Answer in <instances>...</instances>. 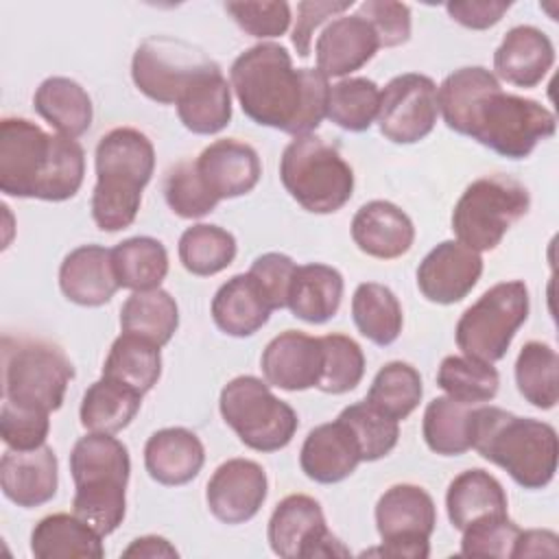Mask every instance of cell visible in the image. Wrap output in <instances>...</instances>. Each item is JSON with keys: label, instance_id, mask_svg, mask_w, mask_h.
<instances>
[{"label": "cell", "instance_id": "cell-1", "mask_svg": "<svg viewBox=\"0 0 559 559\" xmlns=\"http://www.w3.org/2000/svg\"><path fill=\"white\" fill-rule=\"evenodd\" d=\"M445 124L493 153L524 159L533 148L555 135L557 120L533 98L507 94L493 72L483 66L459 68L437 90Z\"/></svg>", "mask_w": 559, "mask_h": 559}, {"label": "cell", "instance_id": "cell-2", "mask_svg": "<svg viewBox=\"0 0 559 559\" xmlns=\"http://www.w3.org/2000/svg\"><path fill=\"white\" fill-rule=\"evenodd\" d=\"M229 79L242 111L262 127L299 138L310 135L328 116V76L317 68H295L280 44L262 41L240 52Z\"/></svg>", "mask_w": 559, "mask_h": 559}, {"label": "cell", "instance_id": "cell-3", "mask_svg": "<svg viewBox=\"0 0 559 559\" xmlns=\"http://www.w3.org/2000/svg\"><path fill=\"white\" fill-rule=\"evenodd\" d=\"M85 175L83 146L26 118L0 122V190L17 199H72Z\"/></svg>", "mask_w": 559, "mask_h": 559}, {"label": "cell", "instance_id": "cell-4", "mask_svg": "<svg viewBox=\"0 0 559 559\" xmlns=\"http://www.w3.org/2000/svg\"><path fill=\"white\" fill-rule=\"evenodd\" d=\"M472 448L500 465L520 487L544 489L557 472L559 443L550 424L498 406H474Z\"/></svg>", "mask_w": 559, "mask_h": 559}, {"label": "cell", "instance_id": "cell-5", "mask_svg": "<svg viewBox=\"0 0 559 559\" xmlns=\"http://www.w3.org/2000/svg\"><path fill=\"white\" fill-rule=\"evenodd\" d=\"M153 168L155 148L142 131L118 127L98 140L92 192V218L98 229L120 231L135 221Z\"/></svg>", "mask_w": 559, "mask_h": 559}, {"label": "cell", "instance_id": "cell-6", "mask_svg": "<svg viewBox=\"0 0 559 559\" xmlns=\"http://www.w3.org/2000/svg\"><path fill=\"white\" fill-rule=\"evenodd\" d=\"M74 480V515L85 520L103 537L114 533L127 509V483L131 472L129 450L107 432L81 437L70 452Z\"/></svg>", "mask_w": 559, "mask_h": 559}, {"label": "cell", "instance_id": "cell-7", "mask_svg": "<svg viewBox=\"0 0 559 559\" xmlns=\"http://www.w3.org/2000/svg\"><path fill=\"white\" fill-rule=\"evenodd\" d=\"M286 192L312 214L338 212L354 192V170L341 153L314 135L290 140L280 159Z\"/></svg>", "mask_w": 559, "mask_h": 559}, {"label": "cell", "instance_id": "cell-8", "mask_svg": "<svg viewBox=\"0 0 559 559\" xmlns=\"http://www.w3.org/2000/svg\"><path fill=\"white\" fill-rule=\"evenodd\" d=\"M72 378L74 367L59 345L41 338L2 336L4 402L46 413L57 411Z\"/></svg>", "mask_w": 559, "mask_h": 559}, {"label": "cell", "instance_id": "cell-9", "mask_svg": "<svg viewBox=\"0 0 559 559\" xmlns=\"http://www.w3.org/2000/svg\"><path fill=\"white\" fill-rule=\"evenodd\" d=\"M531 207L528 190L507 177L489 175L472 181L452 210V231L459 242L474 251L496 249L504 234L526 216Z\"/></svg>", "mask_w": 559, "mask_h": 559}, {"label": "cell", "instance_id": "cell-10", "mask_svg": "<svg viewBox=\"0 0 559 559\" xmlns=\"http://www.w3.org/2000/svg\"><path fill=\"white\" fill-rule=\"evenodd\" d=\"M218 408L238 439L258 452L286 448L299 426L293 406L275 397L269 382H262L255 376H238L229 380L221 391Z\"/></svg>", "mask_w": 559, "mask_h": 559}, {"label": "cell", "instance_id": "cell-11", "mask_svg": "<svg viewBox=\"0 0 559 559\" xmlns=\"http://www.w3.org/2000/svg\"><path fill=\"white\" fill-rule=\"evenodd\" d=\"M528 317V288L509 280L485 290L459 319L454 336L459 349L476 360L504 358L515 332Z\"/></svg>", "mask_w": 559, "mask_h": 559}, {"label": "cell", "instance_id": "cell-12", "mask_svg": "<svg viewBox=\"0 0 559 559\" xmlns=\"http://www.w3.org/2000/svg\"><path fill=\"white\" fill-rule=\"evenodd\" d=\"M435 524L437 509L426 489L411 483L393 485L376 504V526L382 544L362 555L426 559L430 555L428 539Z\"/></svg>", "mask_w": 559, "mask_h": 559}, {"label": "cell", "instance_id": "cell-13", "mask_svg": "<svg viewBox=\"0 0 559 559\" xmlns=\"http://www.w3.org/2000/svg\"><path fill=\"white\" fill-rule=\"evenodd\" d=\"M214 66L216 61L190 41L155 35L135 48L131 79L146 98L162 105H175L188 85Z\"/></svg>", "mask_w": 559, "mask_h": 559}, {"label": "cell", "instance_id": "cell-14", "mask_svg": "<svg viewBox=\"0 0 559 559\" xmlns=\"http://www.w3.org/2000/svg\"><path fill=\"white\" fill-rule=\"evenodd\" d=\"M271 550L282 559L347 557L349 550L328 531L321 504L306 496H286L269 520Z\"/></svg>", "mask_w": 559, "mask_h": 559}, {"label": "cell", "instance_id": "cell-15", "mask_svg": "<svg viewBox=\"0 0 559 559\" xmlns=\"http://www.w3.org/2000/svg\"><path fill=\"white\" fill-rule=\"evenodd\" d=\"M439 96L430 76L406 72L393 76L380 92L378 127L395 144H415L424 140L437 122Z\"/></svg>", "mask_w": 559, "mask_h": 559}, {"label": "cell", "instance_id": "cell-16", "mask_svg": "<svg viewBox=\"0 0 559 559\" xmlns=\"http://www.w3.org/2000/svg\"><path fill=\"white\" fill-rule=\"evenodd\" d=\"M269 480L260 463L229 459L212 474L205 500L212 515L225 524L249 522L266 500Z\"/></svg>", "mask_w": 559, "mask_h": 559}, {"label": "cell", "instance_id": "cell-17", "mask_svg": "<svg viewBox=\"0 0 559 559\" xmlns=\"http://www.w3.org/2000/svg\"><path fill=\"white\" fill-rule=\"evenodd\" d=\"M483 273L478 251L459 240L439 242L417 269V286L432 304H456L469 295Z\"/></svg>", "mask_w": 559, "mask_h": 559}, {"label": "cell", "instance_id": "cell-18", "mask_svg": "<svg viewBox=\"0 0 559 559\" xmlns=\"http://www.w3.org/2000/svg\"><path fill=\"white\" fill-rule=\"evenodd\" d=\"M260 367L271 386L284 391H306L319 384L323 369L321 336H308L286 330L269 341L262 352Z\"/></svg>", "mask_w": 559, "mask_h": 559}, {"label": "cell", "instance_id": "cell-19", "mask_svg": "<svg viewBox=\"0 0 559 559\" xmlns=\"http://www.w3.org/2000/svg\"><path fill=\"white\" fill-rule=\"evenodd\" d=\"M205 188L218 199H236L251 192L262 175V164L253 146L234 138L216 140L194 159Z\"/></svg>", "mask_w": 559, "mask_h": 559}, {"label": "cell", "instance_id": "cell-20", "mask_svg": "<svg viewBox=\"0 0 559 559\" xmlns=\"http://www.w3.org/2000/svg\"><path fill=\"white\" fill-rule=\"evenodd\" d=\"M59 463L50 445L35 450H7L0 459L2 493L17 507L31 509L55 498Z\"/></svg>", "mask_w": 559, "mask_h": 559}, {"label": "cell", "instance_id": "cell-21", "mask_svg": "<svg viewBox=\"0 0 559 559\" xmlns=\"http://www.w3.org/2000/svg\"><path fill=\"white\" fill-rule=\"evenodd\" d=\"M380 48L378 35L371 24L354 15H341L332 20L314 44L317 70L325 76H345L360 70Z\"/></svg>", "mask_w": 559, "mask_h": 559}, {"label": "cell", "instance_id": "cell-22", "mask_svg": "<svg viewBox=\"0 0 559 559\" xmlns=\"http://www.w3.org/2000/svg\"><path fill=\"white\" fill-rule=\"evenodd\" d=\"M358 463H362V456L356 437L338 417L312 428L299 452L304 474L323 485L345 480Z\"/></svg>", "mask_w": 559, "mask_h": 559}, {"label": "cell", "instance_id": "cell-23", "mask_svg": "<svg viewBox=\"0 0 559 559\" xmlns=\"http://www.w3.org/2000/svg\"><path fill=\"white\" fill-rule=\"evenodd\" d=\"M555 63V46L537 26H513L493 52L496 79L515 87H535Z\"/></svg>", "mask_w": 559, "mask_h": 559}, {"label": "cell", "instance_id": "cell-24", "mask_svg": "<svg viewBox=\"0 0 559 559\" xmlns=\"http://www.w3.org/2000/svg\"><path fill=\"white\" fill-rule=\"evenodd\" d=\"M352 238L362 253L393 260L413 247L415 227L408 214L395 203L369 201L352 218Z\"/></svg>", "mask_w": 559, "mask_h": 559}, {"label": "cell", "instance_id": "cell-25", "mask_svg": "<svg viewBox=\"0 0 559 559\" xmlns=\"http://www.w3.org/2000/svg\"><path fill=\"white\" fill-rule=\"evenodd\" d=\"M59 286L72 304L87 308L107 304L120 288L111 264V249L100 245L72 249L59 266Z\"/></svg>", "mask_w": 559, "mask_h": 559}, {"label": "cell", "instance_id": "cell-26", "mask_svg": "<svg viewBox=\"0 0 559 559\" xmlns=\"http://www.w3.org/2000/svg\"><path fill=\"white\" fill-rule=\"evenodd\" d=\"M205 448L188 428H162L153 432L144 445V465L159 485H186L201 472Z\"/></svg>", "mask_w": 559, "mask_h": 559}, {"label": "cell", "instance_id": "cell-27", "mask_svg": "<svg viewBox=\"0 0 559 559\" xmlns=\"http://www.w3.org/2000/svg\"><path fill=\"white\" fill-rule=\"evenodd\" d=\"M271 304L249 273L229 277L212 299V319L229 336H251L271 317Z\"/></svg>", "mask_w": 559, "mask_h": 559}, {"label": "cell", "instance_id": "cell-28", "mask_svg": "<svg viewBox=\"0 0 559 559\" xmlns=\"http://www.w3.org/2000/svg\"><path fill=\"white\" fill-rule=\"evenodd\" d=\"M175 105L188 131L199 135L223 131L231 120V87L218 63L197 76Z\"/></svg>", "mask_w": 559, "mask_h": 559}, {"label": "cell", "instance_id": "cell-29", "mask_svg": "<svg viewBox=\"0 0 559 559\" xmlns=\"http://www.w3.org/2000/svg\"><path fill=\"white\" fill-rule=\"evenodd\" d=\"M31 552L39 559H103L105 546L103 535L79 515L52 513L35 524Z\"/></svg>", "mask_w": 559, "mask_h": 559}, {"label": "cell", "instance_id": "cell-30", "mask_svg": "<svg viewBox=\"0 0 559 559\" xmlns=\"http://www.w3.org/2000/svg\"><path fill=\"white\" fill-rule=\"evenodd\" d=\"M507 493L498 478L478 467L461 472L445 493L448 518L459 531H465L483 518L507 515Z\"/></svg>", "mask_w": 559, "mask_h": 559}, {"label": "cell", "instance_id": "cell-31", "mask_svg": "<svg viewBox=\"0 0 559 559\" xmlns=\"http://www.w3.org/2000/svg\"><path fill=\"white\" fill-rule=\"evenodd\" d=\"M343 299V275L328 264L310 262L297 266L290 290L288 308L290 312L306 323H325L330 321Z\"/></svg>", "mask_w": 559, "mask_h": 559}, {"label": "cell", "instance_id": "cell-32", "mask_svg": "<svg viewBox=\"0 0 559 559\" xmlns=\"http://www.w3.org/2000/svg\"><path fill=\"white\" fill-rule=\"evenodd\" d=\"M33 105L35 111L66 138L76 140L92 124V98L81 83L68 76H48L41 81Z\"/></svg>", "mask_w": 559, "mask_h": 559}, {"label": "cell", "instance_id": "cell-33", "mask_svg": "<svg viewBox=\"0 0 559 559\" xmlns=\"http://www.w3.org/2000/svg\"><path fill=\"white\" fill-rule=\"evenodd\" d=\"M103 376L120 384H127L140 395L148 393L162 376L159 345L144 336L122 332L109 349Z\"/></svg>", "mask_w": 559, "mask_h": 559}, {"label": "cell", "instance_id": "cell-34", "mask_svg": "<svg viewBox=\"0 0 559 559\" xmlns=\"http://www.w3.org/2000/svg\"><path fill=\"white\" fill-rule=\"evenodd\" d=\"M142 395L111 378H100L87 386L81 402V424L90 432L114 435L131 424L140 411Z\"/></svg>", "mask_w": 559, "mask_h": 559}, {"label": "cell", "instance_id": "cell-35", "mask_svg": "<svg viewBox=\"0 0 559 559\" xmlns=\"http://www.w3.org/2000/svg\"><path fill=\"white\" fill-rule=\"evenodd\" d=\"M179 325V308L175 297L164 288L133 290L120 308V328L153 341L155 345H166Z\"/></svg>", "mask_w": 559, "mask_h": 559}, {"label": "cell", "instance_id": "cell-36", "mask_svg": "<svg viewBox=\"0 0 559 559\" xmlns=\"http://www.w3.org/2000/svg\"><path fill=\"white\" fill-rule=\"evenodd\" d=\"M111 264L122 288H159L168 273L166 247L151 236H133L111 249Z\"/></svg>", "mask_w": 559, "mask_h": 559}, {"label": "cell", "instance_id": "cell-37", "mask_svg": "<svg viewBox=\"0 0 559 559\" xmlns=\"http://www.w3.org/2000/svg\"><path fill=\"white\" fill-rule=\"evenodd\" d=\"M352 317L362 336L376 345H391L402 332V306L395 293L376 282L358 284L352 297Z\"/></svg>", "mask_w": 559, "mask_h": 559}, {"label": "cell", "instance_id": "cell-38", "mask_svg": "<svg viewBox=\"0 0 559 559\" xmlns=\"http://www.w3.org/2000/svg\"><path fill=\"white\" fill-rule=\"evenodd\" d=\"M472 404L450 395L435 397L424 411V441L443 456H459L472 448Z\"/></svg>", "mask_w": 559, "mask_h": 559}, {"label": "cell", "instance_id": "cell-39", "mask_svg": "<svg viewBox=\"0 0 559 559\" xmlns=\"http://www.w3.org/2000/svg\"><path fill=\"white\" fill-rule=\"evenodd\" d=\"M515 384L526 402L548 411L559 400V358L557 352L542 343L528 341L515 360Z\"/></svg>", "mask_w": 559, "mask_h": 559}, {"label": "cell", "instance_id": "cell-40", "mask_svg": "<svg viewBox=\"0 0 559 559\" xmlns=\"http://www.w3.org/2000/svg\"><path fill=\"white\" fill-rule=\"evenodd\" d=\"M424 386L419 371L402 360L386 362L373 378L365 402L400 421L406 419L421 402Z\"/></svg>", "mask_w": 559, "mask_h": 559}, {"label": "cell", "instance_id": "cell-41", "mask_svg": "<svg viewBox=\"0 0 559 559\" xmlns=\"http://www.w3.org/2000/svg\"><path fill=\"white\" fill-rule=\"evenodd\" d=\"M236 238L218 227L199 223L188 227L179 238V260L192 275L207 277L227 269L236 258Z\"/></svg>", "mask_w": 559, "mask_h": 559}, {"label": "cell", "instance_id": "cell-42", "mask_svg": "<svg viewBox=\"0 0 559 559\" xmlns=\"http://www.w3.org/2000/svg\"><path fill=\"white\" fill-rule=\"evenodd\" d=\"M437 384L454 400L478 406L496 397L500 376L491 362L469 356H445L437 371Z\"/></svg>", "mask_w": 559, "mask_h": 559}, {"label": "cell", "instance_id": "cell-43", "mask_svg": "<svg viewBox=\"0 0 559 559\" xmlns=\"http://www.w3.org/2000/svg\"><path fill=\"white\" fill-rule=\"evenodd\" d=\"M380 87L365 76H349L330 87L328 118L345 131H367L378 118Z\"/></svg>", "mask_w": 559, "mask_h": 559}, {"label": "cell", "instance_id": "cell-44", "mask_svg": "<svg viewBox=\"0 0 559 559\" xmlns=\"http://www.w3.org/2000/svg\"><path fill=\"white\" fill-rule=\"evenodd\" d=\"M338 419L356 437L362 461H378L397 445V437H400L397 421L386 417L365 400L352 406H345Z\"/></svg>", "mask_w": 559, "mask_h": 559}, {"label": "cell", "instance_id": "cell-45", "mask_svg": "<svg viewBox=\"0 0 559 559\" xmlns=\"http://www.w3.org/2000/svg\"><path fill=\"white\" fill-rule=\"evenodd\" d=\"M323 369L317 389L341 395L356 389L365 376V354L360 345L345 334L321 336Z\"/></svg>", "mask_w": 559, "mask_h": 559}, {"label": "cell", "instance_id": "cell-46", "mask_svg": "<svg viewBox=\"0 0 559 559\" xmlns=\"http://www.w3.org/2000/svg\"><path fill=\"white\" fill-rule=\"evenodd\" d=\"M164 197L168 207L181 218H201L218 203V199L201 181L194 162H179L175 168H170L164 183Z\"/></svg>", "mask_w": 559, "mask_h": 559}, {"label": "cell", "instance_id": "cell-47", "mask_svg": "<svg viewBox=\"0 0 559 559\" xmlns=\"http://www.w3.org/2000/svg\"><path fill=\"white\" fill-rule=\"evenodd\" d=\"M461 539V555L465 557H511L520 526L509 515H491L469 524Z\"/></svg>", "mask_w": 559, "mask_h": 559}, {"label": "cell", "instance_id": "cell-48", "mask_svg": "<svg viewBox=\"0 0 559 559\" xmlns=\"http://www.w3.org/2000/svg\"><path fill=\"white\" fill-rule=\"evenodd\" d=\"M50 413L2 402L0 437L11 450H35L46 443L50 430Z\"/></svg>", "mask_w": 559, "mask_h": 559}, {"label": "cell", "instance_id": "cell-49", "mask_svg": "<svg viewBox=\"0 0 559 559\" xmlns=\"http://www.w3.org/2000/svg\"><path fill=\"white\" fill-rule=\"evenodd\" d=\"M225 11L251 37L269 39L286 33L290 24V4L275 2H225Z\"/></svg>", "mask_w": 559, "mask_h": 559}, {"label": "cell", "instance_id": "cell-50", "mask_svg": "<svg viewBox=\"0 0 559 559\" xmlns=\"http://www.w3.org/2000/svg\"><path fill=\"white\" fill-rule=\"evenodd\" d=\"M358 15L365 17L378 35L380 48L402 46L411 37V9L391 0H367L358 7Z\"/></svg>", "mask_w": 559, "mask_h": 559}, {"label": "cell", "instance_id": "cell-51", "mask_svg": "<svg viewBox=\"0 0 559 559\" xmlns=\"http://www.w3.org/2000/svg\"><path fill=\"white\" fill-rule=\"evenodd\" d=\"M295 271H297V264L293 262V258L271 251L253 260L249 275L255 280V284L264 293L271 308L277 310V308H286L288 304V290H290Z\"/></svg>", "mask_w": 559, "mask_h": 559}, {"label": "cell", "instance_id": "cell-52", "mask_svg": "<svg viewBox=\"0 0 559 559\" xmlns=\"http://www.w3.org/2000/svg\"><path fill=\"white\" fill-rule=\"evenodd\" d=\"M354 4V0H306L297 4V24L293 28V46L299 57L310 55L312 33L319 24H323L328 17L338 15L347 11Z\"/></svg>", "mask_w": 559, "mask_h": 559}, {"label": "cell", "instance_id": "cell-53", "mask_svg": "<svg viewBox=\"0 0 559 559\" xmlns=\"http://www.w3.org/2000/svg\"><path fill=\"white\" fill-rule=\"evenodd\" d=\"M511 2L500 0H472V2H448L445 11L448 15L474 31L489 28L502 20V15L509 11Z\"/></svg>", "mask_w": 559, "mask_h": 559}, {"label": "cell", "instance_id": "cell-54", "mask_svg": "<svg viewBox=\"0 0 559 559\" xmlns=\"http://www.w3.org/2000/svg\"><path fill=\"white\" fill-rule=\"evenodd\" d=\"M555 557L559 555V537L552 531L546 528H531V531H520L513 550H511V559L518 557Z\"/></svg>", "mask_w": 559, "mask_h": 559}, {"label": "cell", "instance_id": "cell-55", "mask_svg": "<svg viewBox=\"0 0 559 559\" xmlns=\"http://www.w3.org/2000/svg\"><path fill=\"white\" fill-rule=\"evenodd\" d=\"M177 555H179L177 548H175L168 539H164V537H159V535L138 537V539H133V542L124 548V552H122V557H146V559L177 557Z\"/></svg>", "mask_w": 559, "mask_h": 559}]
</instances>
